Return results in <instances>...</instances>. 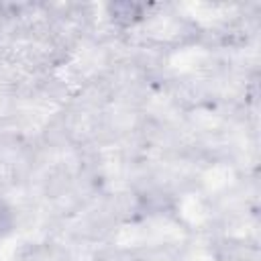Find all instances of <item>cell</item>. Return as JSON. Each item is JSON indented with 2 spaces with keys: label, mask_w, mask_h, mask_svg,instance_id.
I'll list each match as a JSON object with an SVG mask.
<instances>
[{
  "label": "cell",
  "mask_w": 261,
  "mask_h": 261,
  "mask_svg": "<svg viewBox=\"0 0 261 261\" xmlns=\"http://www.w3.org/2000/svg\"><path fill=\"white\" fill-rule=\"evenodd\" d=\"M10 224H12V216H10L8 208L0 202V234H4L10 228Z\"/></svg>",
  "instance_id": "cell-1"
}]
</instances>
